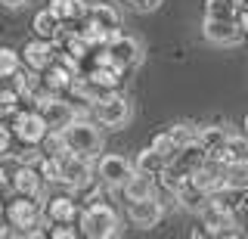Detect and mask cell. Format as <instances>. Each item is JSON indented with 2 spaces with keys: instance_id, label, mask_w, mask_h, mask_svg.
Segmentation results:
<instances>
[{
  "instance_id": "cell-1",
  "label": "cell",
  "mask_w": 248,
  "mask_h": 239,
  "mask_svg": "<svg viewBox=\"0 0 248 239\" xmlns=\"http://www.w3.org/2000/svg\"><path fill=\"white\" fill-rule=\"evenodd\" d=\"M78 223H81V233L87 239H108V236L118 233V227H121L118 211L112 205H106L103 199L90 202L84 211H78Z\"/></svg>"
},
{
  "instance_id": "cell-2",
  "label": "cell",
  "mask_w": 248,
  "mask_h": 239,
  "mask_svg": "<svg viewBox=\"0 0 248 239\" xmlns=\"http://www.w3.org/2000/svg\"><path fill=\"white\" fill-rule=\"evenodd\" d=\"M62 140H65V149L68 152H78V156H87L93 159L99 149H103V134L93 121H84V118H72L65 127H62Z\"/></svg>"
},
{
  "instance_id": "cell-3",
  "label": "cell",
  "mask_w": 248,
  "mask_h": 239,
  "mask_svg": "<svg viewBox=\"0 0 248 239\" xmlns=\"http://www.w3.org/2000/svg\"><path fill=\"white\" fill-rule=\"evenodd\" d=\"M103 53H106L108 63H112L115 68H121V72H130V68H137L140 63H143V47H140V41L130 37V34H124V32L108 37Z\"/></svg>"
},
{
  "instance_id": "cell-4",
  "label": "cell",
  "mask_w": 248,
  "mask_h": 239,
  "mask_svg": "<svg viewBox=\"0 0 248 239\" xmlns=\"http://www.w3.org/2000/svg\"><path fill=\"white\" fill-rule=\"evenodd\" d=\"M93 118H96L103 127H112V130L124 127L130 121V99L115 94V90H108V94H103L96 103H93Z\"/></svg>"
},
{
  "instance_id": "cell-5",
  "label": "cell",
  "mask_w": 248,
  "mask_h": 239,
  "mask_svg": "<svg viewBox=\"0 0 248 239\" xmlns=\"http://www.w3.org/2000/svg\"><path fill=\"white\" fill-rule=\"evenodd\" d=\"M3 218L10 221L19 233H28L31 227H44V223H50L46 214H41V208H37V202L31 196H16L13 202H6L3 205Z\"/></svg>"
},
{
  "instance_id": "cell-6",
  "label": "cell",
  "mask_w": 248,
  "mask_h": 239,
  "mask_svg": "<svg viewBox=\"0 0 248 239\" xmlns=\"http://www.w3.org/2000/svg\"><path fill=\"white\" fill-rule=\"evenodd\" d=\"M59 183H65V187L72 190H84L90 187V177H93V161L87 156H78V152H62L59 156Z\"/></svg>"
},
{
  "instance_id": "cell-7",
  "label": "cell",
  "mask_w": 248,
  "mask_h": 239,
  "mask_svg": "<svg viewBox=\"0 0 248 239\" xmlns=\"http://www.w3.org/2000/svg\"><path fill=\"white\" fill-rule=\"evenodd\" d=\"M46 121H44V115L37 112V109H28V112H16V121H13V134H16V140H22L25 146H37L44 140V134H46Z\"/></svg>"
},
{
  "instance_id": "cell-8",
  "label": "cell",
  "mask_w": 248,
  "mask_h": 239,
  "mask_svg": "<svg viewBox=\"0 0 248 239\" xmlns=\"http://www.w3.org/2000/svg\"><path fill=\"white\" fill-rule=\"evenodd\" d=\"M130 174H134V161L124 159V156H115V152L103 156L99 165H96V177L106 183V187H112V190H121Z\"/></svg>"
},
{
  "instance_id": "cell-9",
  "label": "cell",
  "mask_w": 248,
  "mask_h": 239,
  "mask_svg": "<svg viewBox=\"0 0 248 239\" xmlns=\"http://www.w3.org/2000/svg\"><path fill=\"white\" fill-rule=\"evenodd\" d=\"M202 34H205V41L214 44V47H232V44L242 41V28H239L236 19H208L205 16Z\"/></svg>"
},
{
  "instance_id": "cell-10",
  "label": "cell",
  "mask_w": 248,
  "mask_h": 239,
  "mask_svg": "<svg viewBox=\"0 0 248 239\" xmlns=\"http://www.w3.org/2000/svg\"><path fill=\"white\" fill-rule=\"evenodd\" d=\"M127 218H130V223H134V227H140V230H152V227H158L161 218H165V205H161L155 196L137 199V202L127 205Z\"/></svg>"
},
{
  "instance_id": "cell-11",
  "label": "cell",
  "mask_w": 248,
  "mask_h": 239,
  "mask_svg": "<svg viewBox=\"0 0 248 239\" xmlns=\"http://www.w3.org/2000/svg\"><path fill=\"white\" fill-rule=\"evenodd\" d=\"M37 112L44 115V121H46V127H50V130H62L72 118H78L75 106L65 103V99H59V94L50 96V99H44V103H37Z\"/></svg>"
},
{
  "instance_id": "cell-12",
  "label": "cell",
  "mask_w": 248,
  "mask_h": 239,
  "mask_svg": "<svg viewBox=\"0 0 248 239\" xmlns=\"http://www.w3.org/2000/svg\"><path fill=\"white\" fill-rule=\"evenodd\" d=\"M19 56H22V63H25L31 72H44V68L56 59V44L44 41V37H34V41L25 44V50H22Z\"/></svg>"
},
{
  "instance_id": "cell-13",
  "label": "cell",
  "mask_w": 248,
  "mask_h": 239,
  "mask_svg": "<svg viewBox=\"0 0 248 239\" xmlns=\"http://www.w3.org/2000/svg\"><path fill=\"white\" fill-rule=\"evenodd\" d=\"M84 19H87L90 25H96L99 32H106L108 37L121 32V13L115 10L112 3H87V13H84Z\"/></svg>"
},
{
  "instance_id": "cell-14",
  "label": "cell",
  "mask_w": 248,
  "mask_h": 239,
  "mask_svg": "<svg viewBox=\"0 0 248 239\" xmlns=\"http://www.w3.org/2000/svg\"><path fill=\"white\" fill-rule=\"evenodd\" d=\"M10 187L19 192V196L37 199V196H41V190H44V177H41V171H37L34 165H19L10 174Z\"/></svg>"
},
{
  "instance_id": "cell-15",
  "label": "cell",
  "mask_w": 248,
  "mask_h": 239,
  "mask_svg": "<svg viewBox=\"0 0 248 239\" xmlns=\"http://www.w3.org/2000/svg\"><path fill=\"white\" fill-rule=\"evenodd\" d=\"M121 192H124V199H127V202H137V199H149V196H155V174L134 171L127 180H124Z\"/></svg>"
},
{
  "instance_id": "cell-16",
  "label": "cell",
  "mask_w": 248,
  "mask_h": 239,
  "mask_svg": "<svg viewBox=\"0 0 248 239\" xmlns=\"http://www.w3.org/2000/svg\"><path fill=\"white\" fill-rule=\"evenodd\" d=\"M44 214H46V221H53V223H72L78 218V202L72 196H53L50 202H46Z\"/></svg>"
},
{
  "instance_id": "cell-17",
  "label": "cell",
  "mask_w": 248,
  "mask_h": 239,
  "mask_svg": "<svg viewBox=\"0 0 248 239\" xmlns=\"http://www.w3.org/2000/svg\"><path fill=\"white\" fill-rule=\"evenodd\" d=\"M214 161H248V134H227Z\"/></svg>"
},
{
  "instance_id": "cell-18",
  "label": "cell",
  "mask_w": 248,
  "mask_h": 239,
  "mask_svg": "<svg viewBox=\"0 0 248 239\" xmlns=\"http://www.w3.org/2000/svg\"><path fill=\"white\" fill-rule=\"evenodd\" d=\"M223 140H227V127H220V125L196 127V143L202 146V149H205V156H208V159H214L217 152H220Z\"/></svg>"
},
{
  "instance_id": "cell-19",
  "label": "cell",
  "mask_w": 248,
  "mask_h": 239,
  "mask_svg": "<svg viewBox=\"0 0 248 239\" xmlns=\"http://www.w3.org/2000/svg\"><path fill=\"white\" fill-rule=\"evenodd\" d=\"M46 10H50L62 25H65V22H81L84 13H87V0H50Z\"/></svg>"
},
{
  "instance_id": "cell-20",
  "label": "cell",
  "mask_w": 248,
  "mask_h": 239,
  "mask_svg": "<svg viewBox=\"0 0 248 239\" xmlns=\"http://www.w3.org/2000/svg\"><path fill=\"white\" fill-rule=\"evenodd\" d=\"M220 187L248 190V161H223L220 165Z\"/></svg>"
},
{
  "instance_id": "cell-21",
  "label": "cell",
  "mask_w": 248,
  "mask_h": 239,
  "mask_svg": "<svg viewBox=\"0 0 248 239\" xmlns=\"http://www.w3.org/2000/svg\"><path fill=\"white\" fill-rule=\"evenodd\" d=\"M174 199L180 202L183 208H189V211H199L202 205H205V199H208V192H202L196 183H192V177H186V180L177 187V192H174Z\"/></svg>"
},
{
  "instance_id": "cell-22",
  "label": "cell",
  "mask_w": 248,
  "mask_h": 239,
  "mask_svg": "<svg viewBox=\"0 0 248 239\" xmlns=\"http://www.w3.org/2000/svg\"><path fill=\"white\" fill-rule=\"evenodd\" d=\"M31 28H34V34L44 37V41H56L59 32H62V22L53 16L50 10H41V13L34 16V22H31Z\"/></svg>"
},
{
  "instance_id": "cell-23",
  "label": "cell",
  "mask_w": 248,
  "mask_h": 239,
  "mask_svg": "<svg viewBox=\"0 0 248 239\" xmlns=\"http://www.w3.org/2000/svg\"><path fill=\"white\" fill-rule=\"evenodd\" d=\"M168 165V159L161 156L158 149H152V146H146L143 152L137 156V161H134V171H146V174H158L161 168Z\"/></svg>"
},
{
  "instance_id": "cell-24",
  "label": "cell",
  "mask_w": 248,
  "mask_h": 239,
  "mask_svg": "<svg viewBox=\"0 0 248 239\" xmlns=\"http://www.w3.org/2000/svg\"><path fill=\"white\" fill-rule=\"evenodd\" d=\"M168 140H170V146H174V152L180 149V146H186V143H192L196 140V127L192 125H186V121H180V125H170L168 130Z\"/></svg>"
},
{
  "instance_id": "cell-25",
  "label": "cell",
  "mask_w": 248,
  "mask_h": 239,
  "mask_svg": "<svg viewBox=\"0 0 248 239\" xmlns=\"http://www.w3.org/2000/svg\"><path fill=\"white\" fill-rule=\"evenodd\" d=\"M239 6L232 0H205V16L208 19H236Z\"/></svg>"
},
{
  "instance_id": "cell-26",
  "label": "cell",
  "mask_w": 248,
  "mask_h": 239,
  "mask_svg": "<svg viewBox=\"0 0 248 239\" xmlns=\"http://www.w3.org/2000/svg\"><path fill=\"white\" fill-rule=\"evenodd\" d=\"M16 68H22V56L10 47H0V78H10Z\"/></svg>"
},
{
  "instance_id": "cell-27",
  "label": "cell",
  "mask_w": 248,
  "mask_h": 239,
  "mask_svg": "<svg viewBox=\"0 0 248 239\" xmlns=\"http://www.w3.org/2000/svg\"><path fill=\"white\" fill-rule=\"evenodd\" d=\"M19 103H22V96L16 94L13 87L0 90V115H16L19 112Z\"/></svg>"
},
{
  "instance_id": "cell-28",
  "label": "cell",
  "mask_w": 248,
  "mask_h": 239,
  "mask_svg": "<svg viewBox=\"0 0 248 239\" xmlns=\"http://www.w3.org/2000/svg\"><path fill=\"white\" fill-rule=\"evenodd\" d=\"M130 6H134L137 13H152V10H158L161 6V0H127Z\"/></svg>"
},
{
  "instance_id": "cell-29",
  "label": "cell",
  "mask_w": 248,
  "mask_h": 239,
  "mask_svg": "<svg viewBox=\"0 0 248 239\" xmlns=\"http://www.w3.org/2000/svg\"><path fill=\"white\" fill-rule=\"evenodd\" d=\"M50 236H56V239H72V236H75V227H68V223H56V227L50 230Z\"/></svg>"
},
{
  "instance_id": "cell-30",
  "label": "cell",
  "mask_w": 248,
  "mask_h": 239,
  "mask_svg": "<svg viewBox=\"0 0 248 239\" xmlns=\"http://www.w3.org/2000/svg\"><path fill=\"white\" fill-rule=\"evenodd\" d=\"M236 22H239V28H242V34H248V3L236 10Z\"/></svg>"
},
{
  "instance_id": "cell-31",
  "label": "cell",
  "mask_w": 248,
  "mask_h": 239,
  "mask_svg": "<svg viewBox=\"0 0 248 239\" xmlns=\"http://www.w3.org/2000/svg\"><path fill=\"white\" fill-rule=\"evenodd\" d=\"M6 149H10V130H6L3 125H0V156H3Z\"/></svg>"
},
{
  "instance_id": "cell-32",
  "label": "cell",
  "mask_w": 248,
  "mask_h": 239,
  "mask_svg": "<svg viewBox=\"0 0 248 239\" xmlns=\"http://www.w3.org/2000/svg\"><path fill=\"white\" fill-rule=\"evenodd\" d=\"M0 3H3L6 10H22V6H25L28 0H0Z\"/></svg>"
},
{
  "instance_id": "cell-33",
  "label": "cell",
  "mask_w": 248,
  "mask_h": 239,
  "mask_svg": "<svg viewBox=\"0 0 248 239\" xmlns=\"http://www.w3.org/2000/svg\"><path fill=\"white\" fill-rule=\"evenodd\" d=\"M10 236H19V230H16L13 223L10 227H0V239H10Z\"/></svg>"
},
{
  "instance_id": "cell-34",
  "label": "cell",
  "mask_w": 248,
  "mask_h": 239,
  "mask_svg": "<svg viewBox=\"0 0 248 239\" xmlns=\"http://www.w3.org/2000/svg\"><path fill=\"white\" fill-rule=\"evenodd\" d=\"M232 3H236V6H245V3H248V0H232Z\"/></svg>"
},
{
  "instance_id": "cell-35",
  "label": "cell",
  "mask_w": 248,
  "mask_h": 239,
  "mask_svg": "<svg viewBox=\"0 0 248 239\" xmlns=\"http://www.w3.org/2000/svg\"><path fill=\"white\" fill-rule=\"evenodd\" d=\"M0 218H3V199H0Z\"/></svg>"
},
{
  "instance_id": "cell-36",
  "label": "cell",
  "mask_w": 248,
  "mask_h": 239,
  "mask_svg": "<svg viewBox=\"0 0 248 239\" xmlns=\"http://www.w3.org/2000/svg\"><path fill=\"white\" fill-rule=\"evenodd\" d=\"M245 134H248V115H245Z\"/></svg>"
}]
</instances>
